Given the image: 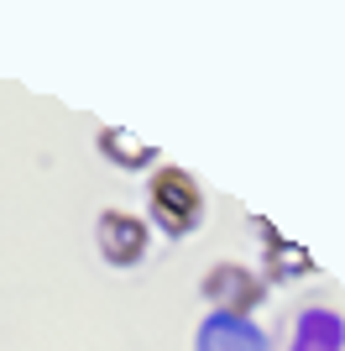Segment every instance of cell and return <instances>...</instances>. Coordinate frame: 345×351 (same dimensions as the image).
I'll list each match as a JSON object with an SVG mask.
<instances>
[{
	"mask_svg": "<svg viewBox=\"0 0 345 351\" xmlns=\"http://www.w3.org/2000/svg\"><path fill=\"white\" fill-rule=\"evenodd\" d=\"M100 252H105V263H115V267L142 263V252H146V226H142V220H131V215H120V210L100 215Z\"/></svg>",
	"mask_w": 345,
	"mask_h": 351,
	"instance_id": "7a4b0ae2",
	"label": "cell"
},
{
	"mask_svg": "<svg viewBox=\"0 0 345 351\" xmlns=\"http://www.w3.org/2000/svg\"><path fill=\"white\" fill-rule=\"evenodd\" d=\"M146 210L168 236H188V231H199V220H204V189L183 168H157L152 189H146Z\"/></svg>",
	"mask_w": 345,
	"mask_h": 351,
	"instance_id": "6da1fadb",
	"label": "cell"
}]
</instances>
